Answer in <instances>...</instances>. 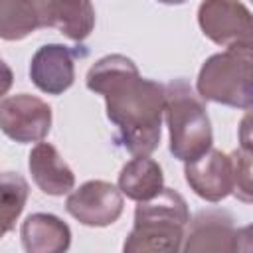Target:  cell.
<instances>
[{"mask_svg": "<svg viewBox=\"0 0 253 253\" xmlns=\"http://www.w3.org/2000/svg\"><path fill=\"white\" fill-rule=\"evenodd\" d=\"M89 91L101 95L107 119L117 128V140L132 156H148L160 144L164 117V85L140 77L136 63L111 53L97 59L87 75Z\"/></svg>", "mask_w": 253, "mask_h": 253, "instance_id": "obj_1", "label": "cell"}, {"mask_svg": "<svg viewBox=\"0 0 253 253\" xmlns=\"http://www.w3.org/2000/svg\"><path fill=\"white\" fill-rule=\"evenodd\" d=\"M190 210L180 192L162 188L154 198L138 202L134 223L125 239V253H174L182 249Z\"/></svg>", "mask_w": 253, "mask_h": 253, "instance_id": "obj_2", "label": "cell"}, {"mask_svg": "<svg viewBox=\"0 0 253 253\" xmlns=\"http://www.w3.org/2000/svg\"><path fill=\"white\" fill-rule=\"evenodd\" d=\"M164 119L174 158L192 162L211 148L213 132L208 109L186 79H172L164 85Z\"/></svg>", "mask_w": 253, "mask_h": 253, "instance_id": "obj_3", "label": "cell"}, {"mask_svg": "<svg viewBox=\"0 0 253 253\" xmlns=\"http://www.w3.org/2000/svg\"><path fill=\"white\" fill-rule=\"evenodd\" d=\"M251 47H225V51L210 55L200 67L196 93L204 101L245 111L251 109Z\"/></svg>", "mask_w": 253, "mask_h": 253, "instance_id": "obj_4", "label": "cell"}, {"mask_svg": "<svg viewBox=\"0 0 253 253\" xmlns=\"http://www.w3.org/2000/svg\"><path fill=\"white\" fill-rule=\"evenodd\" d=\"M198 24L208 40L221 47H251V12L239 0H204Z\"/></svg>", "mask_w": 253, "mask_h": 253, "instance_id": "obj_5", "label": "cell"}, {"mask_svg": "<svg viewBox=\"0 0 253 253\" xmlns=\"http://www.w3.org/2000/svg\"><path fill=\"white\" fill-rule=\"evenodd\" d=\"M184 233V251H215L233 253L245 249L241 241L249 243V227H235V221L225 210H202L188 221ZM247 251V249H245Z\"/></svg>", "mask_w": 253, "mask_h": 253, "instance_id": "obj_6", "label": "cell"}, {"mask_svg": "<svg viewBox=\"0 0 253 253\" xmlns=\"http://www.w3.org/2000/svg\"><path fill=\"white\" fill-rule=\"evenodd\" d=\"M51 128V107L36 95L18 93L0 101V130L20 144L40 142Z\"/></svg>", "mask_w": 253, "mask_h": 253, "instance_id": "obj_7", "label": "cell"}, {"mask_svg": "<svg viewBox=\"0 0 253 253\" xmlns=\"http://www.w3.org/2000/svg\"><path fill=\"white\" fill-rule=\"evenodd\" d=\"M125 202L121 190L105 180H89L69 192L65 210L79 223L89 227H107L123 213Z\"/></svg>", "mask_w": 253, "mask_h": 253, "instance_id": "obj_8", "label": "cell"}, {"mask_svg": "<svg viewBox=\"0 0 253 253\" xmlns=\"http://www.w3.org/2000/svg\"><path fill=\"white\" fill-rule=\"evenodd\" d=\"M85 57V49H71L63 43H45L38 47L30 61L32 83L47 95L65 93L75 81V57Z\"/></svg>", "mask_w": 253, "mask_h": 253, "instance_id": "obj_9", "label": "cell"}, {"mask_svg": "<svg viewBox=\"0 0 253 253\" xmlns=\"http://www.w3.org/2000/svg\"><path fill=\"white\" fill-rule=\"evenodd\" d=\"M184 176L196 196L206 202H221L233 190V172L229 154L210 148L192 162H184Z\"/></svg>", "mask_w": 253, "mask_h": 253, "instance_id": "obj_10", "label": "cell"}, {"mask_svg": "<svg viewBox=\"0 0 253 253\" xmlns=\"http://www.w3.org/2000/svg\"><path fill=\"white\" fill-rule=\"evenodd\" d=\"M28 168L36 186L47 196L69 194L75 186V174L49 142H38L28 156Z\"/></svg>", "mask_w": 253, "mask_h": 253, "instance_id": "obj_11", "label": "cell"}, {"mask_svg": "<svg viewBox=\"0 0 253 253\" xmlns=\"http://www.w3.org/2000/svg\"><path fill=\"white\" fill-rule=\"evenodd\" d=\"M42 20L69 40L83 42L95 28V8L91 0H42Z\"/></svg>", "mask_w": 253, "mask_h": 253, "instance_id": "obj_12", "label": "cell"}, {"mask_svg": "<svg viewBox=\"0 0 253 253\" xmlns=\"http://www.w3.org/2000/svg\"><path fill=\"white\" fill-rule=\"evenodd\" d=\"M20 237L28 253H63L71 245L69 225L61 217L43 211L30 213L22 221Z\"/></svg>", "mask_w": 253, "mask_h": 253, "instance_id": "obj_13", "label": "cell"}, {"mask_svg": "<svg viewBox=\"0 0 253 253\" xmlns=\"http://www.w3.org/2000/svg\"><path fill=\"white\" fill-rule=\"evenodd\" d=\"M117 188L128 200H150L164 188L162 166L148 156H134L121 168Z\"/></svg>", "mask_w": 253, "mask_h": 253, "instance_id": "obj_14", "label": "cell"}, {"mask_svg": "<svg viewBox=\"0 0 253 253\" xmlns=\"http://www.w3.org/2000/svg\"><path fill=\"white\" fill-rule=\"evenodd\" d=\"M43 28L42 0H0V40L18 42Z\"/></svg>", "mask_w": 253, "mask_h": 253, "instance_id": "obj_15", "label": "cell"}, {"mask_svg": "<svg viewBox=\"0 0 253 253\" xmlns=\"http://www.w3.org/2000/svg\"><path fill=\"white\" fill-rule=\"evenodd\" d=\"M28 182L16 172L0 174V239L14 229L28 202Z\"/></svg>", "mask_w": 253, "mask_h": 253, "instance_id": "obj_16", "label": "cell"}, {"mask_svg": "<svg viewBox=\"0 0 253 253\" xmlns=\"http://www.w3.org/2000/svg\"><path fill=\"white\" fill-rule=\"evenodd\" d=\"M231 158V172H233V190L231 194L245 202L251 204V142H241L237 150L229 154Z\"/></svg>", "mask_w": 253, "mask_h": 253, "instance_id": "obj_17", "label": "cell"}, {"mask_svg": "<svg viewBox=\"0 0 253 253\" xmlns=\"http://www.w3.org/2000/svg\"><path fill=\"white\" fill-rule=\"evenodd\" d=\"M12 83H14V73H12V69L8 67V63L0 57V99L10 91Z\"/></svg>", "mask_w": 253, "mask_h": 253, "instance_id": "obj_18", "label": "cell"}, {"mask_svg": "<svg viewBox=\"0 0 253 253\" xmlns=\"http://www.w3.org/2000/svg\"><path fill=\"white\" fill-rule=\"evenodd\" d=\"M156 2L168 4V6H178V4H184V2H188V0H156Z\"/></svg>", "mask_w": 253, "mask_h": 253, "instance_id": "obj_19", "label": "cell"}]
</instances>
